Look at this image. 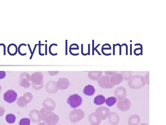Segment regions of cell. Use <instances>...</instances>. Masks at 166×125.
Returning a JSON list of instances; mask_svg holds the SVG:
<instances>
[{"instance_id": "277c9868", "label": "cell", "mask_w": 166, "mask_h": 125, "mask_svg": "<svg viewBox=\"0 0 166 125\" xmlns=\"http://www.w3.org/2000/svg\"><path fill=\"white\" fill-rule=\"evenodd\" d=\"M109 112L110 111L108 108L103 106L97 108L95 113L98 115L100 119L103 121L106 120L108 117Z\"/></svg>"}, {"instance_id": "3957f363", "label": "cell", "mask_w": 166, "mask_h": 125, "mask_svg": "<svg viewBox=\"0 0 166 125\" xmlns=\"http://www.w3.org/2000/svg\"><path fill=\"white\" fill-rule=\"evenodd\" d=\"M85 114L81 109H75L71 112L70 114V120L72 122H78L84 117Z\"/></svg>"}, {"instance_id": "7c38bea8", "label": "cell", "mask_w": 166, "mask_h": 125, "mask_svg": "<svg viewBox=\"0 0 166 125\" xmlns=\"http://www.w3.org/2000/svg\"><path fill=\"white\" fill-rule=\"evenodd\" d=\"M89 120L91 123V125H100L102 122V120L100 119L95 113L91 114L89 116Z\"/></svg>"}, {"instance_id": "4316f807", "label": "cell", "mask_w": 166, "mask_h": 125, "mask_svg": "<svg viewBox=\"0 0 166 125\" xmlns=\"http://www.w3.org/2000/svg\"><path fill=\"white\" fill-rule=\"evenodd\" d=\"M1 85H0V92H1Z\"/></svg>"}, {"instance_id": "2e32d148", "label": "cell", "mask_w": 166, "mask_h": 125, "mask_svg": "<svg viewBox=\"0 0 166 125\" xmlns=\"http://www.w3.org/2000/svg\"><path fill=\"white\" fill-rule=\"evenodd\" d=\"M83 92L85 95H87L88 96H92V95H93L95 92V89L92 85H87L84 88Z\"/></svg>"}, {"instance_id": "9c48e42d", "label": "cell", "mask_w": 166, "mask_h": 125, "mask_svg": "<svg viewBox=\"0 0 166 125\" xmlns=\"http://www.w3.org/2000/svg\"><path fill=\"white\" fill-rule=\"evenodd\" d=\"M115 95L119 100L120 101L125 99L127 95L126 90L123 87H119L115 90Z\"/></svg>"}, {"instance_id": "8fae6325", "label": "cell", "mask_w": 166, "mask_h": 125, "mask_svg": "<svg viewBox=\"0 0 166 125\" xmlns=\"http://www.w3.org/2000/svg\"><path fill=\"white\" fill-rule=\"evenodd\" d=\"M43 75L41 73H35L31 76V80L32 83L38 85L43 82Z\"/></svg>"}, {"instance_id": "9a60e30c", "label": "cell", "mask_w": 166, "mask_h": 125, "mask_svg": "<svg viewBox=\"0 0 166 125\" xmlns=\"http://www.w3.org/2000/svg\"><path fill=\"white\" fill-rule=\"evenodd\" d=\"M69 82L68 79L66 78L60 79L58 81L57 84L58 88L61 90L66 89L69 86Z\"/></svg>"}, {"instance_id": "6da1fadb", "label": "cell", "mask_w": 166, "mask_h": 125, "mask_svg": "<svg viewBox=\"0 0 166 125\" xmlns=\"http://www.w3.org/2000/svg\"><path fill=\"white\" fill-rule=\"evenodd\" d=\"M146 81L145 78L142 76H134L131 79L128 85L131 88L138 89L145 85Z\"/></svg>"}, {"instance_id": "7a4b0ae2", "label": "cell", "mask_w": 166, "mask_h": 125, "mask_svg": "<svg viewBox=\"0 0 166 125\" xmlns=\"http://www.w3.org/2000/svg\"><path fill=\"white\" fill-rule=\"evenodd\" d=\"M67 102L71 108H74L81 106L82 103V99L78 94H73L68 98Z\"/></svg>"}, {"instance_id": "83f0119b", "label": "cell", "mask_w": 166, "mask_h": 125, "mask_svg": "<svg viewBox=\"0 0 166 125\" xmlns=\"http://www.w3.org/2000/svg\"></svg>"}, {"instance_id": "7402d4cb", "label": "cell", "mask_w": 166, "mask_h": 125, "mask_svg": "<svg viewBox=\"0 0 166 125\" xmlns=\"http://www.w3.org/2000/svg\"><path fill=\"white\" fill-rule=\"evenodd\" d=\"M30 120L27 118L21 119L19 122V125H30Z\"/></svg>"}, {"instance_id": "ac0fdd59", "label": "cell", "mask_w": 166, "mask_h": 125, "mask_svg": "<svg viewBox=\"0 0 166 125\" xmlns=\"http://www.w3.org/2000/svg\"><path fill=\"white\" fill-rule=\"evenodd\" d=\"M106 99L103 95H98L95 98L94 103L97 105H101L105 103Z\"/></svg>"}, {"instance_id": "5b68a950", "label": "cell", "mask_w": 166, "mask_h": 125, "mask_svg": "<svg viewBox=\"0 0 166 125\" xmlns=\"http://www.w3.org/2000/svg\"><path fill=\"white\" fill-rule=\"evenodd\" d=\"M117 108L122 112H125L130 109L131 107V102L128 99H124L119 101L117 103Z\"/></svg>"}, {"instance_id": "603a6c76", "label": "cell", "mask_w": 166, "mask_h": 125, "mask_svg": "<svg viewBox=\"0 0 166 125\" xmlns=\"http://www.w3.org/2000/svg\"><path fill=\"white\" fill-rule=\"evenodd\" d=\"M122 76L124 78L125 80H129L131 78V73H129V72H125V73L123 74Z\"/></svg>"}, {"instance_id": "d4e9b609", "label": "cell", "mask_w": 166, "mask_h": 125, "mask_svg": "<svg viewBox=\"0 0 166 125\" xmlns=\"http://www.w3.org/2000/svg\"><path fill=\"white\" fill-rule=\"evenodd\" d=\"M5 110L4 108H2L1 106H0V116H3V114L4 113Z\"/></svg>"}, {"instance_id": "44dd1931", "label": "cell", "mask_w": 166, "mask_h": 125, "mask_svg": "<svg viewBox=\"0 0 166 125\" xmlns=\"http://www.w3.org/2000/svg\"><path fill=\"white\" fill-rule=\"evenodd\" d=\"M6 121L8 123L12 124V123H14L15 122V120H16V117L14 114H9L6 116Z\"/></svg>"}, {"instance_id": "ba28073f", "label": "cell", "mask_w": 166, "mask_h": 125, "mask_svg": "<svg viewBox=\"0 0 166 125\" xmlns=\"http://www.w3.org/2000/svg\"><path fill=\"white\" fill-rule=\"evenodd\" d=\"M109 123L113 125H117L120 122V116L116 113H109L108 116Z\"/></svg>"}, {"instance_id": "30bf717a", "label": "cell", "mask_w": 166, "mask_h": 125, "mask_svg": "<svg viewBox=\"0 0 166 125\" xmlns=\"http://www.w3.org/2000/svg\"><path fill=\"white\" fill-rule=\"evenodd\" d=\"M140 117L138 114H133L128 120V125H138L140 122Z\"/></svg>"}, {"instance_id": "52a82bcc", "label": "cell", "mask_w": 166, "mask_h": 125, "mask_svg": "<svg viewBox=\"0 0 166 125\" xmlns=\"http://www.w3.org/2000/svg\"><path fill=\"white\" fill-rule=\"evenodd\" d=\"M100 86L103 88H110L114 87L110 80V77L108 76H103L98 81Z\"/></svg>"}, {"instance_id": "ffe728a7", "label": "cell", "mask_w": 166, "mask_h": 125, "mask_svg": "<svg viewBox=\"0 0 166 125\" xmlns=\"http://www.w3.org/2000/svg\"><path fill=\"white\" fill-rule=\"evenodd\" d=\"M117 99L115 97H110L107 98L105 101L106 104L107 106L111 107L116 103Z\"/></svg>"}, {"instance_id": "5bb4252c", "label": "cell", "mask_w": 166, "mask_h": 125, "mask_svg": "<svg viewBox=\"0 0 166 125\" xmlns=\"http://www.w3.org/2000/svg\"><path fill=\"white\" fill-rule=\"evenodd\" d=\"M30 80V76L27 73L22 74L21 75V84L22 86L28 87L30 85L29 83Z\"/></svg>"}, {"instance_id": "484cf974", "label": "cell", "mask_w": 166, "mask_h": 125, "mask_svg": "<svg viewBox=\"0 0 166 125\" xmlns=\"http://www.w3.org/2000/svg\"><path fill=\"white\" fill-rule=\"evenodd\" d=\"M140 125H149L148 124H146V123H142V124H141Z\"/></svg>"}, {"instance_id": "cb8c5ba5", "label": "cell", "mask_w": 166, "mask_h": 125, "mask_svg": "<svg viewBox=\"0 0 166 125\" xmlns=\"http://www.w3.org/2000/svg\"><path fill=\"white\" fill-rule=\"evenodd\" d=\"M6 73L5 71H0V79H2L6 77Z\"/></svg>"}, {"instance_id": "4fadbf2b", "label": "cell", "mask_w": 166, "mask_h": 125, "mask_svg": "<svg viewBox=\"0 0 166 125\" xmlns=\"http://www.w3.org/2000/svg\"><path fill=\"white\" fill-rule=\"evenodd\" d=\"M110 80L112 84L115 86L121 83L123 81V77L121 75L117 74L113 75L112 77H110Z\"/></svg>"}, {"instance_id": "d6986e66", "label": "cell", "mask_w": 166, "mask_h": 125, "mask_svg": "<svg viewBox=\"0 0 166 125\" xmlns=\"http://www.w3.org/2000/svg\"><path fill=\"white\" fill-rule=\"evenodd\" d=\"M102 72H90L88 74L89 78L93 80H97L102 75Z\"/></svg>"}, {"instance_id": "e0dca14e", "label": "cell", "mask_w": 166, "mask_h": 125, "mask_svg": "<svg viewBox=\"0 0 166 125\" xmlns=\"http://www.w3.org/2000/svg\"><path fill=\"white\" fill-rule=\"evenodd\" d=\"M8 52L11 56H14L18 52L17 47L14 44H11L9 45L8 48Z\"/></svg>"}, {"instance_id": "8992f818", "label": "cell", "mask_w": 166, "mask_h": 125, "mask_svg": "<svg viewBox=\"0 0 166 125\" xmlns=\"http://www.w3.org/2000/svg\"><path fill=\"white\" fill-rule=\"evenodd\" d=\"M17 94L15 91L9 90L4 94V100L9 103H14L17 99Z\"/></svg>"}]
</instances>
